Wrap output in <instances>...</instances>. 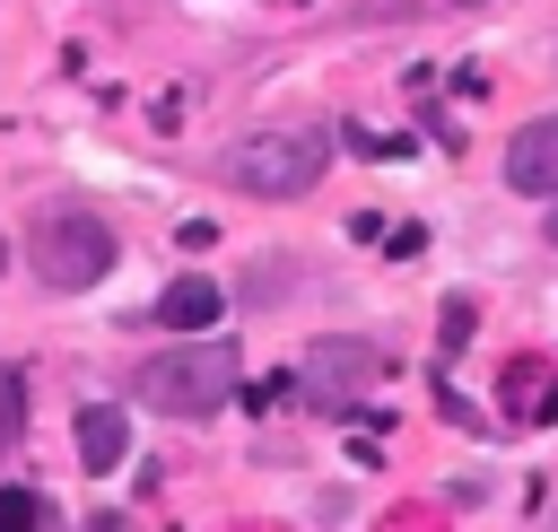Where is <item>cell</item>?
I'll return each instance as SVG.
<instances>
[{"label":"cell","instance_id":"cell-7","mask_svg":"<svg viewBox=\"0 0 558 532\" xmlns=\"http://www.w3.org/2000/svg\"><path fill=\"white\" fill-rule=\"evenodd\" d=\"M218 314H227V288H218L209 270H183V279L157 297V323H174V331H218Z\"/></svg>","mask_w":558,"mask_h":532},{"label":"cell","instance_id":"cell-13","mask_svg":"<svg viewBox=\"0 0 558 532\" xmlns=\"http://www.w3.org/2000/svg\"><path fill=\"white\" fill-rule=\"evenodd\" d=\"M541 235H549V244H558V192H549V227H541Z\"/></svg>","mask_w":558,"mask_h":532},{"label":"cell","instance_id":"cell-14","mask_svg":"<svg viewBox=\"0 0 558 532\" xmlns=\"http://www.w3.org/2000/svg\"><path fill=\"white\" fill-rule=\"evenodd\" d=\"M453 9H488V0H453Z\"/></svg>","mask_w":558,"mask_h":532},{"label":"cell","instance_id":"cell-15","mask_svg":"<svg viewBox=\"0 0 558 532\" xmlns=\"http://www.w3.org/2000/svg\"><path fill=\"white\" fill-rule=\"evenodd\" d=\"M0 270H9V253H0Z\"/></svg>","mask_w":558,"mask_h":532},{"label":"cell","instance_id":"cell-12","mask_svg":"<svg viewBox=\"0 0 558 532\" xmlns=\"http://www.w3.org/2000/svg\"><path fill=\"white\" fill-rule=\"evenodd\" d=\"M384 253H392V262H410V253H427V227H401V235H384Z\"/></svg>","mask_w":558,"mask_h":532},{"label":"cell","instance_id":"cell-4","mask_svg":"<svg viewBox=\"0 0 558 532\" xmlns=\"http://www.w3.org/2000/svg\"><path fill=\"white\" fill-rule=\"evenodd\" d=\"M375 375H384V358H375L366 340H314V349H305V366H296V392H305L314 410L349 419V401H357Z\"/></svg>","mask_w":558,"mask_h":532},{"label":"cell","instance_id":"cell-6","mask_svg":"<svg viewBox=\"0 0 558 532\" xmlns=\"http://www.w3.org/2000/svg\"><path fill=\"white\" fill-rule=\"evenodd\" d=\"M506 183L532 192V201L558 192V113H541V122H523V131L506 140Z\"/></svg>","mask_w":558,"mask_h":532},{"label":"cell","instance_id":"cell-3","mask_svg":"<svg viewBox=\"0 0 558 532\" xmlns=\"http://www.w3.org/2000/svg\"><path fill=\"white\" fill-rule=\"evenodd\" d=\"M105 270H113V227H105V218H87V209H52V218L35 227V279H44L52 297L96 288Z\"/></svg>","mask_w":558,"mask_h":532},{"label":"cell","instance_id":"cell-8","mask_svg":"<svg viewBox=\"0 0 558 532\" xmlns=\"http://www.w3.org/2000/svg\"><path fill=\"white\" fill-rule=\"evenodd\" d=\"M70 436H78V462H87V471H113V462H122V445H131V419H122L113 401H87Z\"/></svg>","mask_w":558,"mask_h":532},{"label":"cell","instance_id":"cell-9","mask_svg":"<svg viewBox=\"0 0 558 532\" xmlns=\"http://www.w3.org/2000/svg\"><path fill=\"white\" fill-rule=\"evenodd\" d=\"M17 436H26V375L0 366V445H17Z\"/></svg>","mask_w":558,"mask_h":532},{"label":"cell","instance_id":"cell-5","mask_svg":"<svg viewBox=\"0 0 558 532\" xmlns=\"http://www.w3.org/2000/svg\"><path fill=\"white\" fill-rule=\"evenodd\" d=\"M497 401H506V419H523V427H558V366H549V358H506Z\"/></svg>","mask_w":558,"mask_h":532},{"label":"cell","instance_id":"cell-2","mask_svg":"<svg viewBox=\"0 0 558 532\" xmlns=\"http://www.w3.org/2000/svg\"><path fill=\"white\" fill-rule=\"evenodd\" d=\"M235 349L227 340H183V349H157V358H140V401L148 410H166V419H209L227 392H235Z\"/></svg>","mask_w":558,"mask_h":532},{"label":"cell","instance_id":"cell-11","mask_svg":"<svg viewBox=\"0 0 558 532\" xmlns=\"http://www.w3.org/2000/svg\"><path fill=\"white\" fill-rule=\"evenodd\" d=\"M471 323H480V314H471V297H453V305H445V323H436V331H445V349H462V340H471Z\"/></svg>","mask_w":558,"mask_h":532},{"label":"cell","instance_id":"cell-10","mask_svg":"<svg viewBox=\"0 0 558 532\" xmlns=\"http://www.w3.org/2000/svg\"><path fill=\"white\" fill-rule=\"evenodd\" d=\"M26 523H44V497L35 488H0V532H26Z\"/></svg>","mask_w":558,"mask_h":532},{"label":"cell","instance_id":"cell-1","mask_svg":"<svg viewBox=\"0 0 558 532\" xmlns=\"http://www.w3.org/2000/svg\"><path fill=\"white\" fill-rule=\"evenodd\" d=\"M323 166H331V140L323 131H253V140H235L227 157H218V174L235 183V192H253V201H305L314 183H323Z\"/></svg>","mask_w":558,"mask_h":532}]
</instances>
